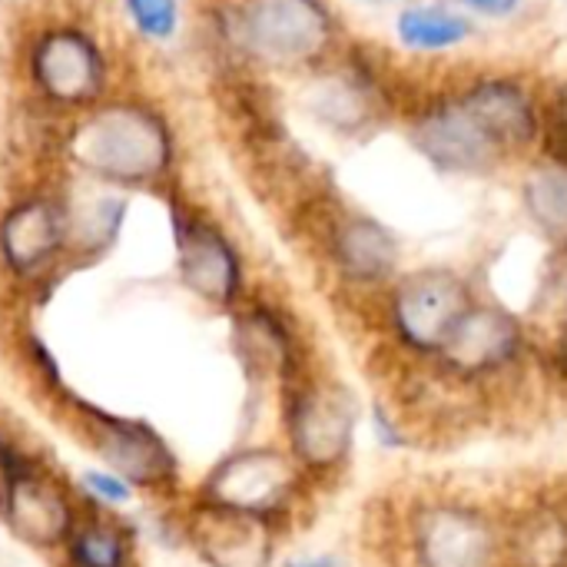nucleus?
<instances>
[{"label":"nucleus","instance_id":"1","mask_svg":"<svg viewBox=\"0 0 567 567\" xmlns=\"http://www.w3.org/2000/svg\"><path fill=\"white\" fill-rule=\"evenodd\" d=\"M395 567H505V505L455 485L412 488L385 518Z\"/></svg>","mask_w":567,"mask_h":567},{"label":"nucleus","instance_id":"2","mask_svg":"<svg viewBox=\"0 0 567 567\" xmlns=\"http://www.w3.org/2000/svg\"><path fill=\"white\" fill-rule=\"evenodd\" d=\"M538 120L525 90L512 80H485L458 100L429 110L415 126V146L442 169H485L535 140Z\"/></svg>","mask_w":567,"mask_h":567},{"label":"nucleus","instance_id":"3","mask_svg":"<svg viewBox=\"0 0 567 567\" xmlns=\"http://www.w3.org/2000/svg\"><path fill=\"white\" fill-rule=\"evenodd\" d=\"M70 156L96 179L146 186L166 176L173 163V133L153 106L106 103L73 126Z\"/></svg>","mask_w":567,"mask_h":567},{"label":"nucleus","instance_id":"4","mask_svg":"<svg viewBox=\"0 0 567 567\" xmlns=\"http://www.w3.org/2000/svg\"><path fill=\"white\" fill-rule=\"evenodd\" d=\"M0 515L10 535L33 551L63 548L80 522V508L66 482L56 472L3 445H0Z\"/></svg>","mask_w":567,"mask_h":567},{"label":"nucleus","instance_id":"5","mask_svg":"<svg viewBox=\"0 0 567 567\" xmlns=\"http://www.w3.org/2000/svg\"><path fill=\"white\" fill-rule=\"evenodd\" d=\"M282 419L289 455L306 475L322 478L349 462L355 439V405L346 389L296 372L286 382Z\"/></svg>","mask_w":567,"mask_h":567},{"label":"nucleus","instance_id":"6","mask_svg":"<svg viewBox=\"0 0 567 567\" xmlns=\"http://www.w3.org/2000/svg\"><path fill=\"white\" fill-rule=\"evenodd\" d=\"M73 429L83 445L113 472L120 475L130 488L140 492H173L179 482V462L166 439L140 422V419H123L93 405L76 402L73 412Z\"/></svg>","mask_w":567,"mask_h":567},{"label":"nucleus","instance_id":"7","mask_svg":"<svg viewBox=\"0 0 567 567\" xmlns=\"http://www.w3.org/2000/svg\"><path fill=\"white\" fill-rule=\"evenodd\" d=\"M302 478L306 472L289 452L272 445H246L226 455L206 475L196 498L249 512L279 525V518H286L292 502L299 498Z\"/></svg>","mask_w":567,"mask_h":567},{"label":"nucleus","instance_id":"8","mask_svg":"<svg viewBox=\"0 0 567 567\" xmlns=\"http://www.w3.org/2000/svg\"><path fill=\"white\" fill-rule=\"evenodd\" d=\"M468 306L472 292L465 279L449 269H422L395 289L392 326L412 352L439 355Z\"/></svg>","mask_w":567,"mask_h":567},{"label":"nucleus","instance_id":"9","mask_svg":"<svg viewBox=\"0 0 567 567\" xmlns=\"http://www.w3.org/2000/svg\"><path fill=\"white\" fill-rule=\"evenodd\" d=\"M239 30L262 60L306 63L329 47L332 17L319 0H246Z\"/></svg>","mask_w":567,"mask_h":567},{"label":"nucleus","instance_id":"10","mask_svg":"<svg viewBox=\"0 0 567 567\" xmlns=\"http://www.w3.org/2000/svg\"><path fill=\"white\" fill-rule=\"evenodd\" d=\"M30 76L43 100L86 106L106 83V63L93 37L80 27H50L30 50Z\"/></svg>","mask_w":567,"mask_h":567},{"label":"nucleus","instance_id":"11","mask_svg":"<svg viewBox=\"0 0 567 567\" xmlns=\"http://www.w3.org/2000/svg\"><path fill=\"white\" fill-rule=\"evenodd\" d=\"M189 548L209 567H269L276 522L196 498L183 518Z\"/></svg>","mask_w":567,"mask_h":567},{"label":"nucleus","instance_id":"12","mask_svg":"<svg viewBox=\"0 0 567 567\" xmlns=\"http://www.w3.org/2000/svg\"><path fill=\"white\" fill-rule=\"evenodd\" d=\"M176 266L183 286L216 306L226 309L243 292V259L226 233L199 213L176 216Z\"/></svg>","mask_w":567,"mask_h":567},{"label":"nucleus","instance_id":"13","mask_svg":"<svg viewBox=\"0 0 567 567\" xmlns=\"http://www.w3.org/2000/svg\"><path fill=\"white\" fill-rule=\"evenodd\" d=\"M505 567H567V488L542 485L505 505Z\"/></svg>","mask_w":567,"mask_h":567},{"label":"nucleus","instance_id":"14","mask_svg":"<svg viewBox=\"0 0 567 567\" xmlns=\"http://www.w3.org/2000/svg\"><path fill=\"white\" fill-rule=\"evenodd\" d=\"M522 349H525V332L512 312L498 306L472 302L435 359L449 372L482 382L485 375L505 372L512 362H518Z\"/></svg>","mask_w":567,"mask_h":567},{"label":"nucleus","instance_id":"15","mask_svg":"<svg viewBox=\"0 0 567 567\" xmlns=\"http://www.w3.org/2000/svg\"><path fill=\"white\" fill-rule=\"evenodd\" d=\"M66 236V213L56 199H20L0 219V259L13 276H37L60 256Z\"/></svg>","mask_w":567,"mask_h":567},{"label":"nucleus","instance_id":"16","mask_svg":"<svg viewBox=\"0 0 567 567\" xmlns=\"http://www.w3.org/2000/svg\"><path fill=\"white\" fill-rule=\"evenodd\" d=\"M332 256L342 269L346 279L352 282H382L392 276L399 262V246L385 226L375 219H349L336 239H332Z\"/></svg>","mask_w":567,"mask_h":567},{"label":"nucleus","instance_id":"17","mask_svg":"<svg viewBox=\"0 0 567 567\" xmlns=\"http://www.w3.org/2000/svg\"><path fill=\"white\" fill-rule=\"evenodd\" d=\"M63 548L70 567H133V532L113 515H80Z\"/></svg>","mask_w":567,"mask_h":567},{"label":"nucleus","instance_id":"18","mask_svg":"<svg viewBox=\"0 0 567 567\" xmlns=\"http://www.w3.org/2000/svg\"><path fill=\"white\" fill-rule=\"evenodd\" d=\"M525 203L538 226L567 236V163L548 159L525 183Z\"/></svg>","mask_w":567,"mask_h":567},{"label":"nucleus","instance_id":"19","mask_svg":"<svg viewBox=\"0 0 567 567\" xmlns=\"http://www.w3.org/2000/svg\"><path fill=\"white\" fill-rule=\"evenodd\" d=\"M399 37L415 50H445L468 37V23L439 7H412L399 17Z\"/></svg>","mask_w":567,"mask_h":567},{"label":"nucleus","instance_id":"20","mask_svg":"<svg viewBox=\"0 0 567 567\" xmlns=\"http://www.w3.org/2000/svg\"><path fill=\"white\" fill-rule=\"evenodd\" d=\"M126 10H130L136 30L153 40H166L176 33V23H179L176 0H126Z\"/></svg>","mask_w":567,"mask_h":567},{"label":"nucleus","instance_id":"21","mask_svg":"<svg viewBox=\"0 0 567 567\" xmlns=\"http://www.w3.org/2000/svg\"><path fill=\"white\" fill-rule=\"evenodd\" d=\"M538 309H545L561 326L567 322V243L545 266V279H542V292H538Z\"/></svg>","mask_w":567,"mask_h":567},{"label":"nucleus","instance_id":"22","mask_svg":"<svg viewBox=\"0 0 567 567\" xmlns=\"http://www.w3.org/2000/svg\"><path fill=\"white\" fill-rule=\"evenodd\" d=\"M83 485L93 498H100L103 505H120V502H130V485L113 475V472H86L83 475Z\"/></svg>","mask_w":567,"mask_h":567},{"label":"nucleus","instance_id":"23","mask_svg":"<svg viewBox=\"0 0 567 567\" xmlns=\"http://www.w3.org/2000/svg\"><path fill=\"white\" fill-rule=\"evenodd\" d=\"M462 3H468L472 10H482L488 17H505L518 7V0H462Z\"/></svg>","mask_w":567,"mask_h":567},{"label":"nucleus","instance_id":"24","mask_svg":"<svg viewBox=\"0 0 567 567\" xmlns=\"http://www.w3.org/2000/svg\"><path fill=\"white\" fill-rule=\"evenodd\" d=\"M289 567H336L332 558H306V561H292Z\"/></svg>","mask_w":567,"mask_h":567},{"label":"nucleus","instance_id":"25","mask_svg":"<svg viewBox=\"0 0 567 567\" xmlns=\"http://www.w3.org/2000/svg\"><path fill=\"white\" fill-rule=\"evenodd\" d=\"M558 362H561V369H565V375H567V322L561 326V342H558Z\"/></svg>","mask_w":567,"mask_h":567}]
</instances>
